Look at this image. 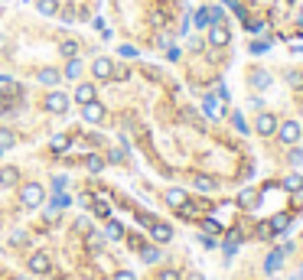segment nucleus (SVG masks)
Here are the masks:
<instances>
[{
    "label": "nucleus",
    "instance_id": "obj_1",
    "mask_svg": "<svg viewBox=\"0 0 303 280\" xmlns=\"http://www.w3.org/2000/svg\"><path fill=\"white\" fill-rule=\"evenodd\" d=\"M42 196H46V192H42L39 182H26L23 192H20V202H23L26 208H36V205H42Z\"/></svg>",
    "mask_w": 303,
    "mask_h": 280
},
{
    "label": "nucleus",
    "instance_id": "obj_2",
    "mask_svg": "<svg viewBox=\"0 0 303 280\" xmlns=\"http://www.w3.org/2000/svg\"><path fill=\"white\" fill-rule=\"evenodd\" d=\"M46 108L52 111V114H66V111H69V98L62 91H52L49 98H46Z\"/></svg>",
    "mask_w": 303,
    "mask_h": 280
},
{
    "label": "nucleus",
    "instance_id": "obj_3",
    "mask_svg": "<svg viewBox=\"0 0 303 280\" xmlns=\"http://www.w3.org/2000/svg\"><path fill=\"white\" fill-rule=\"evenodd\" d=\"M277 134H280L284 144H297V140H300V124H297V121H287V124L277 127Z\"/></svg>",
    "mask_w": 303,
    "mask_h": 280
},
{
    "label": "nucleus",
    "instance_id": "obj_4",
    "mask_svg": "<svg viewBox=\"0 0 303 280\" xmlns=\"http://www.w3.org/2000/svg\"><path fill=\"white\" fill-rule=\"evenodd\" d=\"M202 108H206L209 118H222V114H225V101H222L219 95H209V98L202 101Z\"/></svg>",
    "mask_w": 303,
    "mask_h": 280
},
{
    "label": "nucleus",
    "instance_id": "obj_5",
    "mask_svg": "<svg viewBox=\"0 0 303 280\" xmlns=\"http://www.w3.org/2000/svg\"><path fill=\"white\" fill-rule=\"evenodd\" d=\"M219 20H222V7H202L199 16H196L199 26H209V23H219Z\"/></svg>",
    "mask_w": 303,
    "mask_h": 280
},
{
    "label": "nucleus",
    "instance_id": "obj_6",
    "mask_svg": "<svg viewBox=\"0 0 303 280\" xmlns=\"http://www.w3.org/2000/svg\"><path fill=\"white\" fill-rule=\"evenodd\" d=\"M150 235H154V241L166 244L173 238V228H170V225H163V222H154V225H150Z\"/></svg>",
    "mask_w": 303,
    "mask_h": 280
},
{
    "label": "nucleus",
    "instance_id": "obj_7",
    "mask_svg": "<svg viewBox=\"0 0 303 280\" xmlns=\"http://www.w3.org/2000/svg\"><path fill=\"white\" fill-rule=\"evenodd\" d=\"M82 118L85 121H92V124H98V121H101L104 118V108H101V104H98V101H88V104H82Z\"/></svg>",
    "mask_w": 303,
    "mask_h": 280
},
{
    "label": "nucleus",
    "instance_id": "obj_8",
    "mask_svg": "<svg viewBox=\"0 0 303 280\" xmlns=\"http://www.w3.org/2000/svg\"><path fill=\"white\" fill-rule=\"evenodd\" d=\"M274 130H277V118H274V114H261V118H257V134H261V137L274 134Z\"/></svg>",
    "mask_w": 303,
    "mask_h": 280
},
{
    "label": "nucleus",
    "instance_id": "obj_9",
    "mask_svg": "<svg viewBox=\"0 0 303 280\" xmlns=\"http://www.w3.org/2000/svg\"><path fill=\"white\" fill-rule=\"evenodd\" d=\"M30 270H33V274H46V270H49V254L36 251V254L30 258Z\"/></svg>",
    "mask_w": 303,
    "mask_h": 280
},
{
    "label": "nucleus",
    "instance_id": "obj_10",
    "mask_svg": "<svg viewBox=\"0 0 303 280\" xmlns=\"http://www.w3.org/2000/svg\"><path fill=\"white\" fill-rule=\"evenodd\" d=\"M209 42H212V46H225V42H228V30H225L222 23H215V26L209 30Z\"/></svg>",
    "mask_w": 303,
    "mask_h": 280
},
{
    "label": "nucleus",
    "instance_id": "obj_11",
    "mask_svg": "<svg viewBox=\"0 0 303 280\" xmlns=\"http://www.w3.org/2000/svg\"><path fill=\"white\" fill-rule=\"evenodd\" d=\"M16 179H20V170H16V166H4V170H0V186H13Z\"/></svg>",
    "mask_w": 303,
    "mask_h": 280
},
{
    "label": "nucleus",
    "instance_id": "obj_12",
    "mask_svg": "<svg viewBox=\"0 0 303 280\" xmlns=\"http://www.w3.org/2000/svg\"><path fill=\"white\" fill-rule=\"evenodd\" d=\"M111 62H108V59H95V65H92V72L98 75V78H111Z\"/></svg>",
    "mask_w": 303,
    "mask_h": 280
},
{
    "label": "nucleus",
    "instance_id": "obj_13",
    "mask_svg": "<svg viewBox=\"0 0 303 280\" xmlns=\"http://www.w3.org/2000/svg\"><path fill=\"white\" fill-rule=\"evenodd\" d=\"M75 101H78V104H88V101H95V85H78V91H75Z\"/></svg>",
    "mask_w": 303,
    "mask_h": 280
},
{
    "label": "nucleus",
    "instance_id": "obj_14",
    "mask_svg": "<svg viewBox=\"0 0 303 280\" xmlns=\"http://www.w3.org/2000/svg\"><path fill=\"white\" fill-rule=\"evenodd\" d=\"M13 144H16V134H13V130H7V127H0V153H7Z\"/></svg>",
    "mask_w": 303,
    "mask_h": 280
},
{
    "label": "nucleus",
    "instance_id": "obj_15",
    "mask_svg": "<svg viewBox=\"0 0 303 280\" xmlns=\"http://www.w3.org/2000/svg\"><path fill=\"white\" fill-rule=\"evenodd\" d=\"M121 235H124V228H121V222H114V218H111V222H108V225H104V238H108V241H118V238H121Z\"/></svg>",
    "mask_w": 303,
    "mask_h": 280
},
{
    "label": "nucleus",
    "instance_id": "obj_16",
    "mask_svg": "<svg viewBox=\"0 0 303 280\" xmlns=\"http://www.w3.org/2000/svg\"><path fill=\"white\" fill-rule=\"evenodd\" d=\"M238 205H242V208H254L257 205V192L254 189H245L242 196H238Z\"/></svg>",
    "mask_w": 303,
    "mask_h": 280
},
{
    "label": "nucleus",
    "instance_id": "obj_17",
    "mask_svg": "<svg viewBox=\"0 0 303 280\" xmlns=\"http://www.w3.org/2000/svg\"><path fill=\"white\" fill-rule=\"evenodd\" d=\"M284 189H287V192H300L303 189V176H300V173H290V176L284 179Z\"/></svg>",
    "mask_w": 303,
    "mask_h": 280
},
{
    "label": "nucleus",
    "instance_id": "obj_18",
    "mask_svg": "<svg viewBox=\"0 0 303 280\" xmlns=\"http://www.w3.org/2000/svg\"><path fill=\"white\" fill-rule=\"evenodd\" d=\"M166 202H170L173 208H180V205L186 202V192H183V189H170V192H166Z\"/></svg>",
    "mask_w": 303,
    "mask_h": 280
},
{
    "label": "nucleus",
    "instance_id": "obj_19",
    "mask_svg": "<svg viewBox=\"0 0 303 280\" xmlns=\"http://www.w3.org/2000/svg\"><path fill=\"white\" fill-rule=\"evenodd\" d=\"M66 150H69V137L56 134V137H52V153H66Z\"/></svg>",
    "mask_w": 303,
    "mask_h": 280
},
{
    "label": "nucleus",
    "instance_id": "obj_20",
    "mask_svg": "<svg viewBox=\"0 0 303 280\" xmlns=\"http://www.w3.org/2000/svg\"><path fill=\"white\" fill-rule=\"evenodd\" d=\"M39 13L42 16H56L59 13V4H56V0H39Z\"/></svg>",
    "mask_w": 303,
    "mask_h": 280
},
{
    "label": "nucleus",
    "instance_id": "obj_21",
    "mask_svg": "<svg viewBox=\"0 0 303 280\" xmlns=\"http://www.w3.org/2000/svg\"><path fill=\"white\" fill-rule=\"evenodd\" d=\"M251 85H254V88H267V85H271V75H267V72H254Z\"/></svg>",
    "mask_w": 303,
    "mask_h": 280
},
{
    "label": "nucleus",
    "instance_id": "obj_22",
    "mask_svg": "<svg viewBox=\"0 0 303 280\" xmlns=\"http://www.w3.org/2000/svg\"><path fill=\"white\" fill-rule=\"evenodd\" d=\"M196 189H199V192H212V189H215V179H209V176H196Z\"/></svg>",
    "mask_w": 303,
    "mask_h": 280
},
{
    "label": "nucleus",
    "instance_id": "obj_23",
    "mask_svg": "<svg viewBox=\"0 0 303 280\" xmlns=\"http://www.w3.org/2000/svg\"><path fill=\"white\" fill-rule=\"evenodd\" d=\"M271 228H274V231H284V228H290V215H274Z\"/></svg>",
    "mask_w": 303,
    "mask_h": 280
},
{
    "label": "nucleus",
    "instance_id": "obj_24",
    "mask_svg": "<svg viewBox=\"0 0 303 280\" xmlns=\"http://www.w3.org/2000/svg\"><path fill=\"white\" fill-rule=\"evenodd\" d=\"M39 82H42V85H56V82H59V72H52V68H42V72H39Z\"/></svg>",
    "mask_w": 303,
    "mask_h": 280
},
{
    "label": "nucleus",
    "instance_id": "obj_25",
    "mask_svg": "<svg viewBox=\"0 0 303 280\" xmlns=\"http://www.w3.org/2000/svg\"><path fill=\"white\" fill-rule=\"evenodd\" d=\"M238 244H242V235H238V231H228V238H225V251L231 254V251H235Z\"/></svg>",
    "mask_w": 303,
    "mask_h": 280
},
{
    "label": "nucleus",
    "instance_id": "obj_26",
    "mask_svg": "<svg viewBox=\"0 0 303 280\" xmlns=\"http://www.w3.org/2000/svg\"><path fill=\"white\" fill-rule=\"evenodd\" d=\"M78 72H82V62H78V59H69V65H66V78H78Z\"/></svg>",
    "mask_w": 303,
    "mask_h": 280
},
{
    "label": "nucleus",
    "instance_id": "obj_27",
    "mask_svg": "<svg viewBox=\"0 0 303 280\" xmlns=\"http://www.w3.org/2000/svg\"><path fill=\"white\" fill-rule=\"evenodd\" d=\"M85 166H88V170H92V173H101L104 160H101V156H88V160H85Z\"/></svg>",
    "mask_w": 303,
    "mask_h": 280
},
{
    "label": "nucleus",
    "instance_id": "obj_28",
    "mask_svg": "<svg viewBox=\"0 0 303 280\" xmlns=\"http://www.w3.org/2000/svg\"><path fill=\"white\" fill-rule=\"evenodd\" d=\"M202 228H206V235H219V231H222V225L215 222V218H206V222H202Z\"/></svg>",
    "mask_w": 303,
    "mask_h": 280
},
{
    "label": "nucleus",
    "instance_id": "obj_29",
    "mask_svg": "<svg viewBox=\"0 0 303 280\" xmlns=\"http://www.w3.org/2000/svg\"><path fill=\"white\" fill-rule=\"evenodd\" d=\"M75 52H78L75 42H62V56H66V59H75Z\"/></svg>",
    "mask_w": 303,
    "mask_h": 280
},
{
    "label": "nucleus",
    "instance_id": "obj_30",
    "mask_svg": "<svg viewBox=\"0 0 303 280\" xmlns=\"http://www.w3.org/2000/svg\"><path fill=\"white\" fill-rule=\"evenodd\" d=\"M277 267H280V251H277V254H271V258H267V274H274Z\"/></svg>",
    "mask_w": 303,
    "mask_h": 280
},
{
    "label": "nucleus",
    "instance_id": "obj_31",
    "mask_svg": "<svg viewBox=\"0 0 303 280\" xmlns=\"http://www.w3.org/2000/svg\"><path fill=\"white\" fill-rule=\"evenodd\" d=\"M140 258H144L147 264H154V261L160 258V251H157V248H144V254H140Z\"/></svg>",
    "mask_w": 303,
    "mask_h": 280
},
{
    "label": "nucleus",
    "instance_id": "obj_32",
    "mask_svg": "<svg viewBox=\"0 0 303 280\" xmlns=\"http://www.w3.org/2000/svg\"><path fill=\"white\" fill-rule=\"evenodd\" d=\"M95 215H98V218H108V215H111L108 202H98V205H95Z\"/></svg>",
    "mask_w": 303,
    "mask_h": 280
},
{
    "label": "nucleus",
    "instance_id": "obj_33",
    "mask_svg": "<svg viewBox=\"0 0 303 280\" xmlns=\"http://www.w3.org/2000/svg\"><path fill=\"white\" fill-rule=\"evenodd\" d=\"M114 280H137V277H134V270H118Z\"/></svg>",
    "mask_w": 303,
    "mask_h": 280
},
{
    "label": "nucleus",
    "instance_id": "obj_34",
    "mask_svg": "<svg viewBox=\"0 0 303 280\" xmlns=\"http://www.w3.org/2000/svg\"><path fill=\"white\" fill-rule=\"evenodd\" d=\"M257 235H261V238H271V235H274V228H271V222H267V225H261V228H257Z\"/></svg>",
    "mask_w": 303,
    "mask_h": 280
},
{
    "label": "nucleus",
    "instance_id": "obj_35",
    "mask_svg": "<svg viewBox=\"0 0 303 280\" xmlns=\"http://www.w3.org/2000/svg\"><path fill=\"white\" fill-rule=\"evenodd\" d=\"M121 56L124 59H134V56H137V49H134V46H121Z\"/></svg>",
    "mask_w": 303,
    "mask_h": 280
},
{
    "label": "nucleus",
    "instance_id": "obj_36",
    "mask_svg": "<svg viewBox=\"0 0 303 280\" xmlns=\"http://www.w3.org/2000/svg\"><path fill=\"white\" fill-rule=\"evenodd\" d=\"M88 248H101V235H88Z\"/></svg>",
    "mask_w": 303,
    "mask_h": 280
},
{
    "label": "nucleus",
    "instance_id": "obj_37",
    "mask_svg": "<svg viewBox=\"0 0 303 280\" xmlns=\"http://www.w3.org/2000/svg\"><path fill=\"white\" fill-rule=\"evenodd\" d=\"M290 85H293V88H300V85H303V75L293 72V75H290Z\"/></svg>",
    "mask_w": 303,
    "mask_h": 280
},
{
    "label": "nucleus",
    "instance_id": "obj_38",
    "mask_svg": "<svg viewBox=\"0 0 303 280\" xmlns=\"http://www.w3.org/2000/svg\"><path fill=\"white\" fill-rule=\"evenodd\" d=\"M160 280H180V274H176V270H163V274H160Z\"/></svg>",
    "mask_w": 303,
    "mask_h": 280
},
{
    "label": "nucleus",
    "instance_id": "obj_39",
    "mask_svg": "<svg viewBox=\"0 0 303 280\" xmlns=\"http://www.w3.org/2000/svg\"><path fill=\"white\" fill-rule=\"evenodd\" d=\"M290 163H303V150H290Z\"/></svg>",
    "mask_w": 303,
    "mask_h": 280
},
{
    "label": "nucleus",
    "instance_id": "obj_40",
    "mask_svg": "<svg viewBox=\"0 0 303 280\" xmlns=\"http://www.w3.org/2000/svg\"><path fill=\"white\" fill-rule=\"evenodd\" d=\"M56 208H62V205H69V196H56V202H52Z\"/></svg>",
    "mask_w": 303,
    "mask_h": 280
},
{
    "label": "nucleus",
    "instance_id": "obj_41",
    "mask_svg": "<svg viewBox=\"0 0 303 280\" xmlns=\"http://www.w3.org/2000/svg\"><path fill=\"white\" fill-rule=\"evenodd\" d=\"M16 280H30V277H16Z\"/></svg>",
    "mask_w": 303,
    "mask_h": 280
},
{
    "label": "nucleus",
    "instance_id": "obj_42",
    "mask_svg": "<svg viewBox=\"0 0 303 280\" xmlns=\"http://www.w3.org/2000/svg\"><path fill=\"white\" fill-rule=\"evenodd\" d=\"M287 4H297V0H287Z\"/></svg>",
    "mask_w": 303,
    "mask_h": 280
}]
</instances>
